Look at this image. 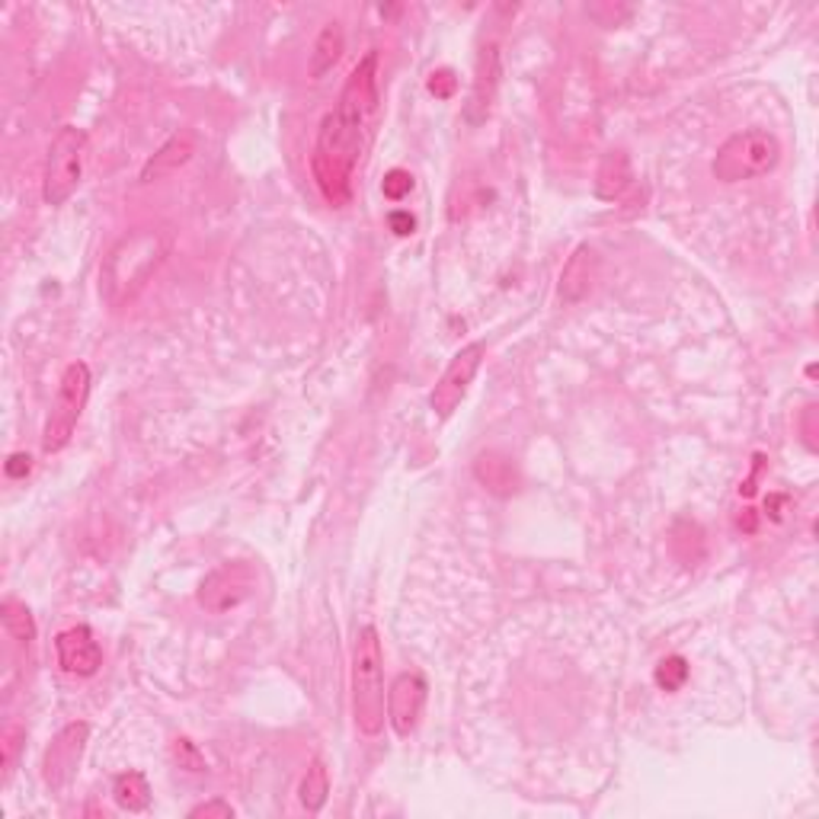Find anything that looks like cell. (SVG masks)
<instances>
[{
  "instance_id": "6da1fadb",
  "label": "cell",
  "mask_w": 819,
  "mask_h": 819,
  "mask_svg": "<svg viewBox=\"0 0 819 819\" xmlns=\"http://www.w3.org/2000/svg\"><path fill=\"white\" fill-rule=\"evenodd\" d=\"M378 118V55L368 52L355 68L337 100L323 116L314 141L311 173L330 205H346L352 195V173L372 141Z\"/></svg>"
},
{
  "instance_id": "7a4b0ae2",
  "label": "cell",
  "mask_w": 819,
  "mask_h": 819,
  "mask_svg": "<svg viewBox=\"0 0 819 819\" xmlns=\"http://www.w3.org/2000/svg\"><path fill=\"white\" fill-rule=\"evenodd\" d=\"M170 243L173 237L167 228H138L118 240L100 273V292L110 308H125L145 288V282L170 253Z\"/></svg>"
},
{
  "instance_id": "3957f363",
  "label": "cell",
  "mask_w": 819,
  "mask_h": 819,
  "mask_svg": "<svg viewBox=\"0 0 819 819\" xmlns=\"http://www.w3.org/2000/svg\"><path fill=\"white\" fill-rule=\"evenodd\" d=\"M385 657L375 627H362L352 647V714L362 737L385 730Z\"/></svg>"
},
{
  "instance_id": "277c9868",
  "label": "cell",
  "mask_w": 819,
  "mask_h": 819,
  "mask_svg": "<svg viewBox=\"0 0 819 819\" xmlns=\"http://www.w3.org/2000/svg\"><path fill=\"white\" fill-rule=\"evenodd\" d=\"M781 145L772 132L762 128H749V132H737L730 135L710 163L714 180L720 183H742V180H755L765 177L778 167Z\"/></svg>"
},
{
  "instance_id": "5b68a950",
  "label": "cell",
  "mask_w": 819,
  "mask_h": 819,
  "mask_svg": "<svg viewBox=\"0 0 819 819\" xmlns=\"http://www.w3.org/2000/svg\"><path fill=\"white\" fill-rule=\"evenodd\" d=\"M83 163H87V135L75 125H65L48 145L42 198L48 205H65L83 180Z\"/></svg>"
},
{
  "instance_id": "8992f818",
  "label": "cell",
  "mask_w": 819,
  "mask_h": 819,
  "mask_svg": "<svg viewBox=\"0 0 819 819\" xmlns=\"http://www.w3.org/2000/svg\"><path fill=\"white\" fill-rule=\"evenodd\" d=\"M87 397H90V368L83 362H71L65 368V378L58 385L52 413L45 420V432H42V452L45 455H55L71 442V435H75L80 423V413L87 407Z\"/></svg>"
},
{
  "instance_id": "52a82bcc",
  "label": "cell",
  "mask_w": 819,
  "mask_h": 819,
  "mask_svg": "<svg viewBox=\"0 0 819 819\" xmlns=\"http://www.w3.org/2000/svg\"><path fill=\"white\" fill-rule=\"evenodd\" d=\"M484 359H487V346L484 343H468V346H462V350L452 355L448 368L442 372V378L435 382V388L430 394V407L439 420H448L462 407V400L468 394L470 382L477 378Z\"/></svg>"
},
{
  "instance_id": "ba28073f",
  "label": "cell",
  "mask_w": 819,
  "mask_h": 819,
  "mask_svg": "<svg viewBox=\"0 0 819 819\" xmlns=\"http://www.w3.org/2000/svg\"><path fill=\"white\" fill-rule=\"evenodd\" d=\"M253 583H257V573L247 564H225L202 580L198 605L212 615H225L253 592Z\"/></svg>"
},
{
  "instance_id": "9c48e42d",
  "label": "cell",
  "mask_w": 819,
  "mask_h": 819,
  "mask_svg": "<svg viewBox=\"0 0 819 819\" xmlns=\"http://www.w3.org/2000/svg\"><path fill=\"white\" fill-rule=\"evenodd\" d=\"M87 740H90V727L80 720V724H68L52 746L45 749V759H42V778L48 784V790H65L71 778L78 775L80 755L87 749Z\"/></svg>"
},
{
  "instance_id": "30bf717a",
  "label": "cell",
  "mask_w": 819,
  "mask_h": 819,
  "mask_svg": "<svg viewBox=\"0 0 819 819\" xmlns=\"http://www.w3.org/2000/svg\"><path fill=\"white\" fill-rule=\"evenodd\" d=\"M426 679L420 672H400L388 689V720L397 737H410L426 707Z\"/></svg>"
},
{
  "instance_id": "8fae6325",
  "label": "cell",
  "mask_w": 819,
  "mask_h": 819,
  "mask_svg": "<svg viewBox=\"0 0 819 819\" xmlns=\"http://www.w3.org/2000/svg\"><path fill=\"white\" fill-rule=\"evenodd\" d=\"M55 650H58V666L68 672V675H96V669L103 666V650L93 637L90 627H68L58 634L55 640Z\"/></svg>"
},
{
  "instance_id": "7c38bea8",
  "label": "cell",
  "mask_w": 819,
  "mask_h": 819,
  "mask_svg": "<svg viewBox=\"0 0 819 819\" xmlns=\"http://www.w3.org/2000/svg\"><path fill=\"white\" fill-rule=\"evenodd\" d=\"M497 87H500V45L490 42L480 48L477 55V71H474V87H470V100L465 116L470 125H480L490 116L493 100H497Z\"/></svg>"
},
{
  "instance_id": "4fadbf2b",
  "label": "cell",
  "mask_w": 819,
  "mask_h": 819,
  "mask_svg": "<svg viewBox=\"0 0 819 819\" xmlns=\"http://www.w3.org/2000/svg\"><path fill=\"white\" fill-rule=\"evenodd\" d=\"M595 273H599V257H595V250H592L589 243L577 247L573 257L567 260L564 273H560V298H564L567 305H577L580 298L589 295V288H592V282H595Z\"/></svg>"
},
{
  "instance_id": "5bb4252c",
  "label": "cell",
  "mask_w": 819,
  "mask_h": 819,
  "mask_svg": "<svg viewBox=\"0 0 819 819\" xmlns=\"http://www.w3.org/2000/svg\"><path fill=\"white\" fill-rule=\"evenodd\" d=\"M474 477L493 497H512L519 490V474L503 452H480L474 462Z\"/></svg>"
},
{
  "instance_id": "9a60e30c",
  "label": "cell",
  "mask_w": 819,
  "mask_h": 819,
  "mask_svg": "<svg viewBox=\"0 0 819 819\" xmlns=\"http://www.w3.org/2000/svg\"><path fill=\"white\" fill-rule=\"evenodd\" d=\"M193 155V138H190V135H177V138H170V141L141 167V180H145V183H155L160 177H170V173H177L183 163H190V157Z\"/></svg>"
},
{
  "instance_id": "2e32d148",
  "label": "cell",
  "mask_w": 819,
  "mask_h": 819,
  "mask_svg": "<svg viewBox=\"0 0 819 819\" xmlns=\"http://www.w3.org/2000/svg\"><path fill=\"white\" fill-rule=\"evenodd\" d=\"M630 186V163L625 151H608L602 157V167L595 173V195L605 202H615Z\"/></svg>"
},
{
  "instance_id": "e0dca14e",
  "label": "cell",
  "mask_w": 819,
  "mask_h": 819,
  "mask_svg": "<svg viewBox=\"0 0 819 819\" xmlns=\"http://www.w3.org/2000/svg\"><path fill=\"white\" fill-rule=\"evenodd\" d=\"M343 45H346V36H343V26L333 20L320 30V36L314 42V55H311V78H323L337 68V61L343 58Z\"/></svg>"
},
{
  "instance_id": "ac0fdd59",
  "label": "cell",
  "mask_w": 819,
  "mask_h": 819,
  "mask_svg": "<svg viewBox=\"0 0 819 819\" xmlns=\"http://www.w3.org/2000/svg\"><path fill=\"white\" fill-rule=\"evenodd\" d=\"M113 797L122 810L128 814H145L151 807V787L141 772H122L113 781Z\"/></svg>"
},
{
  "instance_id": "d6986e66",
  "label": "cell",
  "mask_w": 819,
  "mask_h": 819,
  "mask_svg": "<svg viewBox=\"0 0 819 819\" xmlns=\"http://www.w3.org/2000/svg\"><path fill=\"white\" fill-rule=\"evenodd\" d=\"M327 797H330V775H327V765L317 759V762H311L308 775H305L302 787H298V800H302V807L308 814H320L323 804H327Z\"/></svg>"
},
{
  "instance_id": "ffe728a7",
  "label": "cell",
  "mask_w": 819,
  "mask_h": 819,
  "mask_svg": "<svg viewBox=\"0 0 819 819\" xmlns=\"http://www.w3.org/2000/svg\"><path fill=\"white\" fill-rule=\"evenodd\" d=\"M0 622H3L7 634H10L13 640H20V644H26V647L36 640V622H33L30 608H26L20 599H3V605H0Z\"/></svg>"
},
{
  "instance_id": "44dd1931",
  "label": "cell",
  "mask_w": 819,
  "mask_h": 819,
  "mask_svg": "<svg viewBox=\"0 0 819 819\" xmlns=\"http://www.w3.org/2000/svg\"><path fill=\"white\" fill-rule=\"evenodd\" d=\"M653 679H657V685H660L663 692H679V689L689 682V663H685L682 657H666V660H660V666H657Z\"/></svg>"
},
{
  "instance_id": "7402d4cb",
  "label": "cell",
  "mask_w": 819,
  "mask_h": 819,
  "mask_svg": "<svg viewBox=\"0 0 819 819\" xmlns=\"http://www.w3.org/2000/svg\"><path fill=\"white\" fill-rule=\"evenodd\" d=\"M410 190H413V177H410V170H400V167L390 170L388 177H385V183H382V193L390 202H400Z\"/></svg>"
},
{
  "instance_id": "603a6c76",
  "label": "cell",
  "mask_w": 819,
  "mask_h": 819,
  "mask_svg": "<svg viewBox=\"0 0 819 819\" xmlns=\"http://www.w3.org/2000/svg\"><path fill=\"white\" fill-rule=\"evenodd\" d=\"M173 759L180 762V769H186V772H205V759H202V752L195 749L193 742L186 740H177L173 742Z\"/></svg>"
},
{
  "instance_id": "cb8c5ba5",
  "label": "cell",
  "mask_w": 819,
  "mask_h": 819,
  "mask_svg": "<svg viewBox=\"0 0 819 819\" xmlns=\"http://www.w3.org/2000/svg\"><path fill=\"white\" fill-rule=\"evenodd\" d=\"M455 90H458V78H455V71H448V68L432 71L430 75L432 96H439V100H452V96H455Z\"/></svg>"
},
{
  "instance_id": "d4e9b609",
  "label": "cell",
  "mask_w": 819,
  "mask_h": 819,
  "mask_svg": "<svg viewBox=\"0 0 819 819\" xmlns=\"http://www.w3.org/2000/svg\"><path fill=\"white\" fill-rule=\"evenodd\" d=\"M20 740H23V730L20 727H7L3 730V781L13 775V759H16V749H20Z\"/></svg>"
},
{
  "instance_id": "484cf974",
  "label": "cell",
  "mask_w": 819,
  "mask_h": 819,
  "mask_svg": "<svg viewBox=\"0 0 819 819\" xmlns=\"http://www.w3.org/2000/svg\"><path fill=\"white\" fill-rule=\"evenodd\" d=\"M190 817H221V819H231L235 817V810H231V804H225V800H208V804H202V807H195L190 810Z\"/></svg>"
},
{
  "instance_id": "4316f807",
  "label": "cell",
  "mask_w": 819,
  "mask_h": 819,
  "mask_svg": "<svg viewBox=\"0 0 819 819\" xmlns=\"http://www.w3.org/2000/svg\"><path fill=\"white\" fill-rule=\"evenodd\" d=\"M388 221H390V231H394V235L407 237L417 231V218H413L410 212H390Z\"/></svg>"
},
{
  "instance_id": "83f0119b",
  "label": "cell",
  "mask_w": 819,
  "mask_h": 819,
  "mask_svg": "<svg viewBox=\"0 0 819 819\" xmlns=\"http://www.w3.org/2000/svg\"><path fill=\"white\" fill-rule=\"evenodd\" d=\"M3 470H7V477H13V480H16V477H26V474L33 470V458H30V455H10Z\"/></svg>"
}]
</instances>
